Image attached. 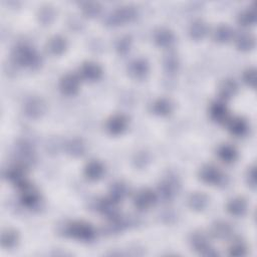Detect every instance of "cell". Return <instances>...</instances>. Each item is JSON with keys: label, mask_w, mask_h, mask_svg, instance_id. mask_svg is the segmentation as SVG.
Returning a JSON list of instances; mask_svg holds the SVG:
<instances>
[{"label": "cell", "mask_w": 257, "mask_h": 257, "mask_svg": "<svg viewBox=\"0 0 257 257\" xmlns=\"http://www.w3.org/2000/svg\"><path fill=\"white\" fill-rule=\"evenodd\" d=\"M14 62L24 68H29L35 70L39 68L41 64L40 56L36 53V50L29 45L20 44L13 51Z\"/></svg>", "instance_id": "cell-1"}, {"label": "cell", "mask_w": 257, "mask_h": 257, "mask_svg": "<svg viewBox=\"0 0 257 257\" xmlns=\"http://www.w3.org/2000/svg\"><path fill=\"white\" fill-rule=\"evenodd\" d=\"M66 234L81 241H91L95 237L93 227L86 222H73L66 227Z\"/></svg>", "instance_id": "cell-2"}, {"label": "cell", "mask_w": 257, "mask_h": 257, "mask_svg": "<svg viewBox=\"0 0 257 257\" xmlns=\"http://www.w3.org/2000/svg\"><path fill=\"white\" fill-rule=\"evenodd\" d=\"M137 15V11L133 6H123L114 11L108 18V23L112 25H120L132 21Z\"/></svg>", "instance_id": "cell-3"}, {"label": "cell", "mask_w": 257, "mask_h": 257, "mask_svg": "<svg viewBox=\"0 0 257 257\" xmlns=\"http://www.w3.org/2000/svg\"><path fill=\"white\" fill-rule=\"evenodd\" d=\"M157 201V195L150 189L138 191L134 197V205L139 210H146L152 207Z\"/></svg>", "instance_id": "cell-4"}, {"label": "cell", "mask_w": 257, "mask_h": 257, "mask_svg": "<svg viewBox=\"0 0 257 257\" xmlns=\"http://www.w3.org/2000/svg\"><path fill=\"white\" fill-rule=\"evenodd\" d=\"M20 190L21 203L26 207H34L39 202L40 196L37 190L27 181L25 184L18 188Z\"/></svg>", "instance_id": "cell-5"}, {"label": "cell", "mask_w": 257, "mask_h": 257, "mask_svg": "<svg viewBox=\"0 0 257 257\" xmlns=\"http://www.w3.org/2000/svg\"><path fill=\"white\" fill-rule=\"evenodd\" d=\"M200 179L206 184L209 185H217L220 184L223 180V174L221 171L212 165L204 166L199 173Z\"/></svg>", "instance_id": "cell-6"}, {"label": "cell", "mask_w": 257, "mask_h": 257, "mask_svg": "<svg viewBox=\"0 0 257 257\" xmlns=\"http://www.w3.org/2000/svg\"><path fill=\"white\" fill-rule=\"evenodd\" d=\"M45 111L44 101L39 97H30L24 104V113L32 119L39 118Z\"/></svg>", "instance_id": "cell-7"}, {"label": "cell", "mask_w": 257, "mask_h": 257, "mask_svg": "<svg viewBox=\"0 0 257 257\" xmlns=\"http://www.w3.org/2000/svg\"><path fill=\"white\" fill-rule=\"evenodd\" d=\"M128 127V119L126 116L118 114L111 117L106 124L107 131L112 135H121Z\"/></svg>", "instance_id": "cell-8"}, {"label": "cell", "mask_w": 257, "mask_h": 257, "mask_svg": "<svg viewBox=\"0 0 257 257\" xmlns=\"http://www.w3.org/2000/svg\"><path fill=\"white\" fill-rule=\"evenodd\" d=\"M16 154L20 160V164L27 166L35 161V153L33 148L27 142H20L16 147Z\"/></svg>", "instance_id": "cell-9"}, {"label": "cell", "mask_w": 257, "mask_h": 257, "mask_svg": "<svg viewBox=\"0 0 257 257\" xmlns=\"http://www.w3.org/2000/svg\"><path fill=\"white\" fill-rule=\"evenodd\" d=\"M6 178L19 188L20 186H22L27 182L25 166L20 163L17 165H13L9 169H7Z\"/></svg>", "instance_id": "cell-10"}, {"label": "cell", "mask_w": 257, "mask_h": 257, "mask_svg": "<svg viewBox=\"0 0 257 257\" xmlns=\"http://www.w3.org/2000/svg\"><path fill=\"white\" fill-rule=\"evenodd\" d=\"M60 87L62 91L68 95L76 94L80 88V79L74 74L66 75L60 83Z\"/></svg>", "instance_id": "cell-11"}, {"label": "cell", "mask_w": 257, "mask_h": 257, "mask_svg": "<svg viewBox=\"0 0 257 257\" xmlns=\"http://www.w3.org/2000/svg\"><path fill=\"white\" fill-rule=\"evenodd\" d=\"M98 210L101 214L106 215L110 219L119 216V202L114 200L113 198L109 197L106 199H102L98 203Z\"/></svg>", "instance_id": "cell-12"}, {"label": "cell", "mask_w": 257, "mask_h": 257, "mask_svg": "<svg viewBox=\"0 0 257 257\" xmlns=\"http://www.w3.org/2000/svg\"><path fill=\"white\" fill-rule=\"evenodd\" d=\"M81 76L89 82H95L97 80L100 79L101 75H102V71L101 68L92 62H87L85 63L82 68H81Z\"/></svg>", "instance_id": "cell-13"}, {"label": "cell", "mask_w": 257, "mask_h": 257, "mask_svg": "<svg viewBox=\"0 0 257 257\" xmlns=\"http://www.w3.org/2000/svg\"><path fill=\"white\" fill-rule=\"evenodd\" d=\"M177 187H178V183L176 180H173L172 178L164 180L158 187V192L160 197L165 201L171 200L176 195Z\"/></svg>", "instance_id": "cell-14"}, {"label": "cell", "mask_w": 257, "mask_h": 257, "mask_svg": "<svg viewBox=\"0 0 257 257\" xmlns=\"http://www.w3.org/2000/svg\"><path fill=\"white\" fill-rule=\"evenodd\" d=\"M105 173V168L98 161L92 160L88 162L85 167V175L90 181L99 180Z\"/></svg>", "instance_id": "cell-15"}, {"label": "cell", "mask_w": 257, "mask_h": 257, "mask_svg": "<svg viewBox=\"0 0 257 257\" xmlns=\"http://www.w3.org/2000/svg\"><path fill=\"white\" fill-rule=\"evenodd\" d=\"M67 46H68V43L66 38H64L61 35L53 36L48 40L46 44L47 50L51 55H55V56H60L63 53H65Z\"/></svg>", "instance_id": "cell-16"}, {"label": "cell", "mask_w": 257, "mask_h": 257, "mask_svg": "<svg viewBox=\"0 0 257 257\" xmlns=\"http://www.w3.org/2000/svg\"><path fill=\"white\" fill-rule=\"evenodd\" d=\"M217 155L222 162H224L226 164H230V163H233L237 159L238 153H237V150L235 149V147H233L229 144H225L218 148Z\"/></svg>", "instance_id": "cell-17"}, {"label": "cell", "mask_w": 257, "mask_h": 257, "mask_svg": "<svg viewBox=\"0 0 257 257\" xmlns=\"http://www.w3.org/2000/svg\"><path fill=\"white\" fill-rule=\"evenodd\" d=\"M247 209V203L245 199L241 197H236L232 200H230L227 204V211L236 217L242 216L245 214Z\"/></svg>", "instance_id": "cell-18"}, {"label": "cell", "mask_w": 257, "mask_h": 257, "mask_svg": "<svg viewBox=\"0 0 257 257\" xmlns=\"http://www.w3.org/2000/svg\"><path fill=\"white\" fill-rule=\"evenodd\" d=\"M211 118L218 123H222L228 118V109L222 101H214L210 107Z\"/></svg>", "instance_id": "cell-19"}, {"label": "cell", "mask_w": 257, "mask_h": 257, "mask_svg": "<svg viewBox=\"0 0 257 257\" xmlns=\"http://www.w3.org/2000/svg\"><path fill=\"white\" fill-rule=\"evenodd\" d=\"M129 72H130L131 76H133L134 78L143 79L149 73V64L147 63V61H145L143 59L135 60L130 65Z\"/></svg>", "instance_id": "cell-20"}, {"label": "cell", "mask_w": 257, "mask_h": 257, "mask_svg": "<svg viewBox=\"0 0 257 257\" xmlns=\"http://www.w3.org/2000/svg\"><path fill=\"white\" fill-rule=\"evenodd\" d=\"M173 109L174 106L172 101L168 98H159L153 105V112L161 117L169 116L173 112Z\"/></svg>", "instance_id": "cell-21"}, {"label": "cell", "mask_w": 257, "mask_h": 257, "mask_svg": "<svg viewBox=\"0 0 257 257\" xmlns=\"http://www.w3.org/2000/svg\"><path fill=\"white\" fill-rule=\"evenodd\" d=\"M232 234V227L224 221L215 222L211 227V235L217 239H226Z\"/></svg>", "instance_id": "cell-22"}, {"label": "cell", "mask_w": 257, "mask_h": 257, "mask_svg": "<svg viewBox=\"0 0 257 257\" xmlns=\"http://www.w3.org/2000/svg\"><path fill=\"white\" fill-rule=\"evenodd\" d=\"M154 39H155V42L159 46L169 47L173 44L175 36H174V34L171 30L166 29V28H161V29H159L155 32V35H154Z\"/></svg>", "instance_id": "cell-23"}, {"label": "cell", "mask_w": 257, "mask_h": 257, "mask_svg": "<svg viewBox=\"0 0 257 257\" xmlns=\"http://www.w3.org/2000/svg\"><path fill=\"white\" fill-rule=\"evenodd\" d=\"M208 204V198L207 196L203 193H194L189 198V206L193 210L201 211L206 208Z\"/></svg>", "instance_id": "cell-24"}, {"label": "cell", "mask_w": 257, "mask_h": 257, "mask_svg": "<svg viewBox=\"0 0 257 257\" xmlns=\"http://www.w3.org/2000/svg\"><path fill=\"white\" fill-rule=\"evenodd\" d=\"M229 132L235 137H241L247 132V123L243 118H233L228 124Z\"/></svg>", "instance_id": "cell-25"}, {"label": "cell", "mask_w": 257, "mask_h": 257, "mask_svg": "<svg viewBox=\"0 0 257 257\" xmlns=\"http://www.w3.org/2000/svg\"><path fill=\"white\" fill-rule=\"evenodd\" d=\"M233 37V30L228 25H219L213 32V39L219 43L228 42Z\"/></svg>", "instance_id": "cell-26"}, {"label": "cell", "mask_w": 257, "mask_h": 257, "mask_svg": "<svg viewBox=\"0 0 257 257\" xmlns=\"http://www.w3.org/2000/svg\"><path fill=\"white\" fill-rule=\"evenodd\" d=\"M191 243L193 248L198 251L200 254L205 250L207 249L210 245L208 243V239L204 233L202 232H195L192 237H191Z\"/></svg>", "instance_id": "cell-27"}, {"label": "cell", "mask_w": 257, "mask_h": 257, "mask_svg": "<svg viewBox=\"0 0 257 257\" xmlns=\"http://www.w3.org/2000/svg\"><path fill=\"white\" fill-rule=\"evenodd\" d=\"M237 84L233 80H224L219 86V93L223 98L232 97L237 91Z\"/></svg>", "instance_id": "cell-28"}, {"label": "cell", "mask_w": 257, "mask_h": 257, "mask_svg": "<svg viewBox=\"0 0 257 257\" xmlns=\"http://www.w3.org/2000/svg\"><path fill=\"white\" fill-rule=\"evenodd\" d=\"M189 32H190V36L193 39H196V40L202 39L205 36V34L207 33V25L203 20H200V19L196 20L191 24Z\"/></svg>", "instance_id": "cell-29"}, {"label": "cell", "mask_w": 257, "mask_h": 257, "mask_svg": "<svg viewBox=\"0 0 257 257\" xmlns=\"http://www.w3.org/2000/svg\"><path fill=\"white\" fill-rule=\"evenodd\" d=\"M129 192V188L128 186L123 183V182H116L114 184H112L111 189H110V197L113 198L114 200L120 202L121 200H123Z\"/></svg>", "instance_id": "cell-30"}, {"label": "cell", "mask_w": 257, "mask_h": 257, "mask_svg": "<svg viewBox=\"0 0 257 257\" xmlns=\"http://www.w3.org/2000/svg\"><path fill=\"white\" fill-rule=\"evenodd\" d=\"M86 147L82 140L74 139L67 144V152L74 157H80L85 153Z\"/></svg>", "instance_id": "cell-31"}, {"label": "cell", "mask_w": 257, "mask_h": 257, "mask_svg": "<svg viewBox=\"0 0 257 257\" xmlns=\"http://www.w3.org/2000/svg\"><path fill=\"white\" fill-rule=\"evenodd\" d=\"M254 37L249 33H242L236 38V46L242 51H248L254 46Z\"/></svg>", "instance_id": "cell-32"}, {"label": "cell", "mask_w": 257, "mask_h": 257, "mask_svg": "<svg viewBox=\"0 0 257 257\" xmlns=\"http://www.w3.org/2000/svg\"><path fill=\"white\" fill-rule=\"evenodd\" d=\"M18 235L14 230L6 229L1 235V244L5 248H12L17 244Z\"/></svg>", "instance_id": "cell-33"}, {"label": "cell", "mask_w": 257, "mask_h": 257, "mask_svg": "<svg viewBox=\"0 0 257 257\" xmlns=\"http://www.w3.org/2000/svg\"><path fill=\"white\" fill-rule=\"evenodd\" d=\"M238 21L243 26H248V25L254 24L256 21V14H255V10L253 9V7L248 8L245 11H243L239 15Z\"/></svg>", "instance_id": "cell-34"}, {"label": "cell", "mask_w": 257, "mask_h": 257, "mask_svg": "<svg viewBox=\"0 0 257 257\" xmlns=\"http://www.w3.org/2000/svg\"><path fill=\"white\" fill-rule=\"evenodd\" d=\"M83 12L86 16H88V17H94V16H97L100 12V5L99 3L97 2H86L83 7Z\"/></svg>", "instance_id": "cell-35"}, {"label": "cell", "mask_w": 257, "mask_h": 257, "mask_svg": "<svg viewBox=\"0 0 257 257\" xmlns=\"http://www.w3.org/2000/svg\"><path fill=\"white\" fill-rule=\"evenodd\" d=\"M164 66H165V69L167 72L175 73L179 67V62H178L177 57L175 55L167 56L165 59V62H164Z\"/></svg>", "instance_id": "cell-36"}, {"label": "cell", "mask_w": 257, "mask_h": 257, "mask_svg": "<svg viewBox=\"0 0 257 257\" xmlns=\"http://www.w3.org/2000/svg\"><path fill=\"white\" fill-rule=\"evenodd\" d=\"M246 254V247L241 241L232 243L229 247V255L231 256H243Z\"/></svg>", "instance_id": "cell-37"}, {"label": "cell", "mask_w": 257, "mask_h": 257, "mask_svg": "<svg viewBox=\"0 0 257 257\" xmlns=\"http://www.w3.org/2000/svg\"><path fill=\"white\" fill-rule=\"evenodd\" d=\"M244 83L251 87H255L256 84V71L254 69H248L243 74Z\"/></svg>", "instance_id": "cell-38"}, {"label": "cell", "mask_w": 257, "mask_h": 257, "mask_svg": "<svg viewBox=\"0 0 257 257\" xmlns=\"http://www.w3.org/2000/svg\"><path fill=\"white\" fill-rule=\"evenodd\" d=\"M54 18V10L51 9V7L45 6L43 7V9H41L40 13H39V20L43 23V24H47L49 23Z\"/></svg>", "instance_id": "cell-39"}, {"label": "cell", "mask_w": 257, "mask_h": 257, "mask_svg": "<svg viewBox=\"0 0 257 257\" xmlns=\"http://www.w3.org/2000/svg\"><path fill=\"white\" fill-rule=\"evenodd\" d=\"M131 43H132V40H131L130 36L122 37L118 41V44H117V49L119 50V53H121V54L128 53L131 47Z\"/></svg>", "instance_id": "cell-40"}, {"label": "cell", "mask_w": 257, "mask_h": 257, "mask_svg": "<svg viewBox=\"0 0 257 257\" xmlns=\"http://www.w3.org/2000/svg\"><path fill=\"white\" fill-rule=\"evenodd\" d=\"M247 182L249 184V186H251L252 188H255L256 186V170L255 167H251L248 172H247Z\"/></svg>", "instance_id": "cell-41"}]
</instances>
